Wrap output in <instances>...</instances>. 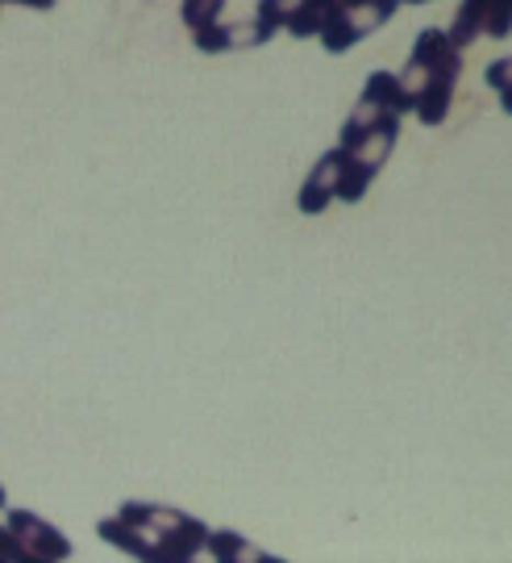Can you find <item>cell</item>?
<instances>
[{
    "label": "cell",
    "instance_id": "6da1fadb",
    "mask_svg": "<svg viewBox=\"0 0 512 563\" xmlns=\"http://www.w3.org/2000/svg\"><path fill=\"white\" fill-rule=\"evenodd\" d=\"M121 518L138 526L142 534L151 539V547L158 551V563H183L197 560L200 551L209 547V526L183 514V509H171V505H155V501H125L118 509Z\"/></svg>",
    "mask_w": 512,
    "mask_h": 563
},
{
    "label": "cell",
    "instance_id": "7a4b0ae2",
    "mask_svg": "<svg viewBox=\"0 0 512 563\" xmlns=\"http://www.w3.org/2000/svg\"><path fill=\"white\" fill-rule=\"evenodd\" d=\"M396 9L400 0H342L321 30V46L330 55H346L363 38H371L375 30H383L396 18Z\"/></svg>",
    "mask_w": 512,
    "mask_h": 563
},
{
    "label": "cell",
    "instance_id": "3957f363",
    "mask_svg": "<svg viewBox=\"0 0 512 563\" xmlns=\"http://www.w3.org/2000/svg\"><path fill=\"white\" fill-rule=\"evenodd\" d=\"M279 34V25L271 18H237V21H218L209 30L192 34V46L200 55H225V51H255V46H267V42Z\"/></svg>",
    "mask_w": 512,
    "mask_h": 563
},
{
    "label": "cell",
    "instance_id": "277c9868",
    "mask_svg": "<svg viewBox=\"0 0 512 563\" xmlns=\"http://www.w3.org/2000/svg\"><path fill=\"white\" fill-rule=\"evenodd\" d=\"M458 80H463V51H450V55H446V59L430 71V80H425L421 97H416L413 118L421 121V125H442V121L450 118V109H454Z\"/></svg>",
    "mask_w": 512,
    "mask_h": 563
},
{
    "label": "cell",
    "instance_id": "5b68a950",
    "mask_svg": "<svg viewBox=\"0 0 512 563\" xmlns=\"http://www.w3.org/2000/svg\"><path fill=\"white\" fill-rule=\"evenodd\" d=\"M342 163H346L342 146L325 151V155H321V159L313 163V172L304 176L300 192H296V209H300L304 218H316V213H325V209H330V205L337 201V184H342Z\"/></svg>",
    "mask_w": 512,
    "mask_h": 563
},
{
    "label": "cell",
    "instance_id": "8992f818",
    "mask_svg": "<svg viewBox=\"0 0 512 563\" xmlns=\"http://www.w3.org/2000/svg\"><path fill=\"white\" fill-rule=\"evenodd\" d=\"M9 526H13V534L25 543V551H30L34 560H71V555H76L71 539H67L63 530H55L46 518L30 514V509H9Z\"/></svg>",
    "mask_w": 512,
    "mask_h": 563
},
{
    "label": "cell",
    "instance_id": "52a82bcc",
    "mask_svg": "<svg viewBox=\"0 0 512 563\" xmlns=\"http://www.w3.org/2000/svg\"><path fill=\"white\" fill-rule=\"evenodd\" d=\"M488 18H492V0H458L446 34L458 51H471L479 38H488Z\"/></svg>",
    "mask_w": 512,
    "mask_h": 563
},
{
    "label": "cell",
    "instance_id": "ba28073f",
    "mask_svg": "<svg viewBox=\"0 0 512 563\" xmlns=\"http://www.w3.org/2000/svg\"><path fill=\"white\" fill-rule=\"evenodd\" d=\"M204 551H209L213 560H221V563H267V560H271L267 551H258L251 539H242V534H234V530H213Z\"/></svg>",
    "mask_w": 512,
    "mask_h": 563
},
{
    "label": "cell",
    "instance_id": "9c48e42d",
    "mask_svg": "<svg viewBox=\"0 0 512 563\" xmlns=\"http://www.w3.org/2000/svg\"><path fill=\"white\" fill-rule=\"evenodd\" d=\"M342 0H258L255 13H263V18H271L283 30L288 21L296 18V13H304V9H325V13H334Z\"/></svg>",
    "mask_w": 512,
    "mask_h": 563
},
{
    "label": "cell",
    "instance_id": "30bf717a",
    "mask_svg": "<svg viewBox=\"0 0 512 563\" xmlns=\"http://www.w3.org/2000/svg\"><path fill=\"white\" fill-rule=\"evenodd\" d=\"M221 13H225V0H183V4H179V18H183V25H188L192 34L218 25Z\"/></svg>",
    "mask_w": 512,
    "mask_h": 563
},
{
    "label": "cell",
    "instance_id": "8fae6325",
    "mask_svg": "<svg viewBox=\"0 0 512 563\" xmlns=\"http://www.w3.org/2000/svg\"><path fill=\"white\" fill-rule=\"evenodd\" d=\"M488 38L509 42L512 38V0H492V18H488Z\"/></svg>",
    "mask_w": 512,
    "mask_h": 563
},
{
    "label": "cell",
    "instance_id": "7c38bea8",
    "mask_svg": "<svg viewBox=\"0 0 512 563\" xmlns=\"http://www.w3.org/2000/svg\"><path fill=\"white\" fill-rule=\"evenodd\" d=\"M0 560H4V563H34V555L25 551V543L13 534V526H9V522L0 526Z\"/></svg>",
    "mask_w": 512,
    "mask_h": 563
},
{
    "label": "cell",
    "instance_id": "4fadbf2b",
    "mask_svg": "<svg viewBox=\"0 0 512 563\" xmlns=\"http://www.w3.org/2000/svg\"><path fill=\"white\" fill-rule=\"evenodd\" d=\"M483 84H488L492 92H504V88H512V55L488 63V67H483Z\"/></svg>",
    "mask_w": 512,
    "mask_h": 563
},
{
    "label": "cell",
    "instance_id": "5bb4252c",
    "mask_svg": "<svg viewBox=\"0 0 512 563\" xmlns=\"http://www.w3.org/2000/svg\"><path fill=\"white\" fill-rule=\"evenodd\" d=\"M0 4H21V9H55V0H0Z\"/></svg>",
    "mask_w": 512,
    "mask_h": 563
},
{
    "label": "cell",
    "instance_id": "9a60e30c",
    "mask_svg": "<svg viewBox=\"0 0 512 563\" xmlns=\"http://www.w3.org/2000/svg\"><path fill=\"white\" fill-rule=\"evenodd\" d=\"M500 97V109H504V118H512V88H504V92H496Z\"/></svg>",
    "mask_w": 512,
    "mask_h": 563
},
{
    "label": "cell",
    "instance_id": "2e32d148",
    "mask_svg": "<svg viewBox=\"0 0 512 563\" xmlns=\"http://www.w3.org/2000/svg\"><path fill=\"white\" fill-rule=\"evenodd\" d=\"M4 505H9V497H4V484H0V509H4Z\"/></svg>",
    "mask_w": 512,
    "mask_h": 563
},
{
    "label": "cell",
    "instance_id": "e0dca14e",
    "mask_svg": "<svg viewBox=\"0 0 512 563\" xmlns=\"http://www.w3.org/2000/svg\"><path fill=\"white\" fill-rule=\"evenodd\" d=\"M400 4H430V0H400Z\"/></svg>",
    "mask_w": 512,
    "mask_h": 563
}]
</instances>
